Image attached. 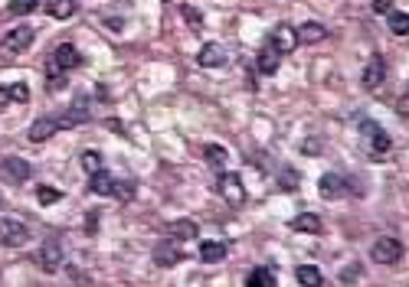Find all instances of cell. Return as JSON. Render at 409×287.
I'll return each mask as SVG.
<instances>
[{
	"label": "cell",
	"instance_id": "cell-1",
	"mask_svg": "<svg viewBox=\"0 0 409 287\" xmlns=\"http://www.w3.org/2000/svg\"><path fill=\"white\" fill-rule=\"evenodd\" d=\"M360 140H364L366 154H377V157L389 154V147H393L389 134L380 128V124H373V121H360Z\"/></svg>",
	"mask_w": 409,
	"mask_h": 287
},
{
	"label": "cell",
	"instance_id": "cell-2",
	"mask_svg": "<svg viewBox=\"0 0 409 287\" xmlns=\"http://www.w3.org/2000/svg\"><path fill=\"white\" fill-rule=\"evenodd\" d=\"M216 190H219V196H223L229 206H242V202H246V186H242V177H239V173L219 170Z\"/></svg>",
	"mask_w": 409,
	"mask_h": 287
},
{
	"label": "cell",
	"instance_id": "cell-3",
	"mask_svg": "<svg viewBox=\"0 0 409 287\" xmlns=\"http://www.w3.org/2000/svg\"><path fill=\"white\" fill-rule=\"evenodd\" d=\"M30 242V229L17 219H0V245L3 248H20Z\"/></svg>",
	"mask_w": 409,
	"mask_h": 287
},
{
	"label": "cell",
	"instance_id": "cell-4",
	"mask_svg": "<svg viewBox=\"0 0 409 287\" xmlns=\"http://www.w3.org/2000/svg\"><path fill=\"white\" fill-rule=\"evenodd\" d=\"M403 242L399 238H377L373 242V248H370V255H373V261L377 265H396L399 258H403Z\"/></svg>",
	"mask_w": 409,
	"mask_h": 287
},
{
	"label": "cell",
	"instance_id": "cell-5",
	"mask_svg": "<svg viewBox=\"0 0 409 287\" xmlns=\"http://www.w3.org/2000/svg\"><path fill=\"white\" fill-rule=\"evenodd\" d=\"M79 63H82V56H79V49L72 43H59L53 49V56H49V65L59 69V72H72V69H79Z\"/></svg>",
	"mask_w": 409,
	"mask_h": 287
},
{
	"label": "cell",
	"instance_id": "cell-6",
	"mask_svg": "<svg viewBox=\"0 0 409 287\" xmlns=\"http://www.w3.org/2000/svg\"><path fill=\"white\" fill-rule=\"evenodd\" d=\"M30 43H33V26L20 23V26H13V30L3 36V53H10V56L26 53V49H30Z\"/></svg>",
	"mask_w": 409,
	"mask_h": 287
},
{
	"label": "cell",
	"instance_id": "cell-7",
	"mask_svg": "<svg viewBox=\"0 0 409 287\" xmlns=\"http://www.w3.org/2000/svg\"><path fill=\"white\" fill-rule=\"evenodd\" d=\"M36 261H40L43 271H59V268H63V245L56 242V238L43 242V248L36 252Z\"/></svg>",
	"mask_w": 409,
	"mask_h": 287
},
{
	"label": "cell",
	"instance_id": "cell-8",
	"mask_svg": "<svg viewBox=\"0 0 409 287\" xmlns=\"http://www.w3.org/2000/svg\"><path fill=\"white\" fill-rule=\"evenodd\" d=\"M383 82H387V59H383V56H373L364 69V88L373 92V88H380Z\"/></svg>",
	"mask_w": 409,
	"mask_h": 287
},
{
	"label": "cell",
	"instance_id": "cell-9",
	"mask_svg": "<svg viewBox=\"0 0 409 287\" xmlns=\"http://www.w3.org/2000/svg\"><path fill=\"white\" fill-rule=\"evenodd\" d=\"M63 128V124H59V117H40V121H33L30 124V131H26V138L33 140V144H43V140H49L56 134V131Z\"/></svg>",
	"mask_w": 409,
	"mask_h": 287
},
{
	"label": "cell",
	"instance_id": "cell-10",
	"mask_svg": "<svg viewBox=\"0 0 409 287\" xmlns=\"http://www.w3.org/2000/svg\"><path fill=\"white\" fill-rule=\"evenodd\" d=\"M183 261V252H180V245L173 242H161L157 248H154V265H161V268H173V265H180Z\"/></svg>",
	"mask_w": 409,
	"mask_h": 287
},
{
	"label": "cell",
	"instance_id": "cell-11",
	"mask_svg": "<svg viewBox=\"0 0 409 287\" xmlns=\"http://www.w3.org/2000/svg\"><path fill=\"white\" fill-rule=\"evenodd\" d=\"M318 192H321L324 199H341L347 192V180L341 173H324L321 183H318Z\"/></svg>",
	"mask_w": 409,
	"mask_h": 287
},
{
	"label": "cell",
	"instance_id": "cell-12",
	"mask_svg": "<svg viewBox=\"0 0 409 287\" xmlns=\"http://www.w3.org/2000/svg\"><path fill=\"white\" fill-rule=\"evenodd\" d=\"M0 170L7 173L13 183H26L30 180V173H33V167L26 163V160H20V157H3L0 160Z\"/></svg>",
	"mask_w": 409,
	"mask_h": 287
},
{
	"label": "cell",
	"instance_id": "cell-13",
	"mask_svg": "<svg viewBox=\"0 0 409 287\" xmlns=\"http://www.w3.org/2000/svg\"><path fill=\"white\" fill-rule=\"evenodd\" d=\"M272 46L279 49L281 56L291 53L295 46H298V36H295V26H288V23H279L275 26V33H272Z\"/></svg>",
	"mask_w": 409,
	"mask_h": 287
},
{
	"label": "cell",
	"instance_id": "cell-14",
	"mask_svg": "<svg viewBox=\"0 0 409 287\" xmlns=\"http://www.w3.org/2000/svg\"><path fill=\"white\" fill-rule=\"evenodd\" d=\"M167 235H171L173 242H190V238L200 235V225H196L194 219H173L171 229H167Z\"/></svg>",
	"mask_w": 409,
	"mask_h": 287
},
{
	"label": "cell",
	"instance_id": "cell-15",
	"mask_svg": "<svg viewBox=\"0 0 409 287\" xmlns=\"http://www.w3.org/2000/svg\"><path fill=\"white\" fill-rule=\"evenodd\" d=\"M86 117H88V98L79 95L76 101H72V108L65 111V117L59 121V124H63V128H76V124H82Z\"/></svg>",
	"mask_w": 409,
	"mask_h": 287
},
{
	"label": "cell",
	"instance_id": "cell-16",
	"mask_svg": "<svg viewBox=\"0 0 409 287\" xmlns=\"http://www.w3.org/2000/svg\"><path fill=\"white\" fill-rule=\"evenodd\" d=\"M279 63H281V53L272 43L265 46V49L258 53V59H256V65H258V72H262V75H275V72H279Z\"/></svg>",
	"mask_w": 409,
	"mask_h": 287
},
{
	"label": "cell",
	"instance_id": "cell-17",
	"mask_svg": "<svg viewBox=\"0 0 409 287\" xmlns=\"http://www.w3.org/2000/svg\"><path fill=\"white\" fill-rule=\"evenodd\" d=\"M291 229H295V232H304V235H321L324 222H321V215L302 213V215H295V219H291Z\"/></svg>",
	"mask_w": 409,
	"mask_h": 287
},
{
	"label": "cell",
	"instance_id": "cell-18",
	"mask_svg": "<svg viewBox=\"0 0 409 287\" xmlns=\"http://www.w3.org/2000/svg\"><path fill=\"white\" fill-rule=\"evenodd\" d=\"M295 36H298V43H304V46H311V43H321L324 36H327V30H324L321 23H302L298 30H295Z\"/></svg>",
	"mask_w": 409,
	"mask_h": 287
},
{
	"label": "cell",
	"instance_id": "cell-19",
	"mask_svg": "<svg viewBox=\"0 0 409 287\" xmlns=\"http://www.w3.org/2000/svg\"><path fill=\"white\" fill-rule=\"evenodd\" d=\"M196 63L203 65V69H216V65L226 63V53H223L216 43H206L203 49H200V56H196Z\"/></svg>",
	"mask_w": 409,
	"mask_h": 287
},
{
	"label": "cell",
	"instance_id": "cell-20",
	"mask_svg": "<svg viewBox=\"0 0 409 287\" xmlns=\"http://www.w3.org/2000/svg\"><path fill=\"white\" fill-rule=\"evenodd\" d=\"M226 242H203L200 245V261L203 265H216V261H223L226 258Z\"/></svg>",
	"mask_w": 409,
	"mask_h": 287
},
{
	"label": "cell",
	"instance_id": "cell-21",
	"mask_svg": "<svg viewBox=\"0 0 409 287\" xmlns=\"http://www.w3.org/2000/svg\"><path fill=\"white\" fill-rule=\"evenodd\" d=\"M46 13L53 20H69L76 13V0H46Z\"/></svg>",
	"mask_w": 409,
	"mask_h": 287
},
{
	"label": "cell",
	"instance_id": "cell-22",
	"mask_svg": "<svg viewBox=\"0 0 409 287\" xmlns=\"http://www.w3.org/2000/svg\"><path fill=\"white\" fill-rule=\"evenodd\" d=\"M111 186H115L111 173H105V170L88 173V190L92 192H98V196H111Z\"/></svg>",
	"mask_w": 409,
	"mask_h": 287
},
{
	"label": "cell",
	"instance_id": "cell-23",
	"mask_svg": "<svg viewBox=\"0 0 409 287\" xmlns=\"http://www.w3.org/2000/svg\"><path fill=\"white\" fill-rule=\"evenodd\" d=\"M206 163H210V167H213V170H226V160H229V154L223 147H219V144H206Z\"/></svg>",
	"mask_w": 409,
	"mask_h": 287
},
{
	"label": "cell",
	"instance_id": "cell-24",
	"mask_svg": "<svg viewBox=\"0 0 409 287\" xmlns=\"http://www.w3.org/2000/svg\"><path fill=\"white\" fill-rule=\"evenodd\" d=\"M249 287H275V274H272L269 268H256L252 274L246 277Z\"/></svg>",
	"mask_w": 409,
	"mask_h": 287
},
{
	"label": "cell",
	"instance_id": "cell-25",
	"mask_svg": "<svg viewBox=\"0 0 409 287\" xmlns=\"http://www.w3.org/2000/svg\"><path fill=\"white\" fill-rule=\"evenodd\" d=\"M389 30L396 33V36H406L409 33V13L406 10H389Z\"/></svg>",
	"mask_w": 409,
	"mask_h": 287
},
{
	"label": "cell",
	"instance_id": "cell-26",
	"mask_svg": "<svg viewBox=\"0 0 409 287\" xmlns=\"http://www.w3.org/2000/svg\"><path fill=\"white\" fill-rule=\"evenodd\" d=\"M295 277H298L304 287H318V284H321V271H318L314 265H302L298 271H295Z\"/></svg>",
	"mask_w": 409,
	"mask_h": 287
},
{
	"label": "cell",
	"instance_id": "cell-27",
	"mask_svg": "<svg viewBox=\"0 0 409 287\" xmlns=\"http://www.w3.org/2000/svg\"><path fill=\"white\" fill-rule=\"evenodd\" d=\"M7 7H10L13 17H30V13L40 7V0H10Z\"/></svg>",
	"mask_w": 409,
	"mask_h": 287
},
{
	"label": "cell",
	"instance_id": "cell-28",
	"mask_svg": "<svg viewBox=\"0 0 409 287\" xmlns=\"http://www.w3.org/2000/svg\"><path fill=\"white\" fill-rule=\"evenodd\" d=\"M111 196H115V199H121V202H131V199H134V183H118V180H115Z\"/></svg>",
	"mask_w": 409,
	"mask_h": 287
},
{
	"label": "cell",
	"instance_id": "cell-29",
	"mask_svg": "<svg viewBox=\"0 0 409 287\" xmlns=\"http://www.w3.org/2000/svg\"><path fill=\"white\" fill-rule=\"evenodd\" d=\"M82 170H86V173H98V170H102V157H98L95 150H86V154H82Z\"/></svg>",
	"mask_w": 409,
	"mask_h": 287
},
{
	"label": "cell",
	"instance_id": "cell-30",
	"mask_svg": "<svg viewBox=\"0 0 409 287\" xmlns=\"http://www.w3.org/2000/svg\"><path fill=\"white\" fill-rule=\"evenodd\" d=\"M36 196H40V202H43V206H53V202L63 199V192L53 190V186H40V190H36Z\"/></svg>",
	"mask_w": 409,
	"mask_h": 287
},
{
	"label": "cell",
	"instance_id": "cell-31",
	"mask_svg": "<svg viewBox=\"0 0 409 287\" xmlns=\"http://www.w3.org/2000/svg\"><path fill=\"white\" fill-rule=\"evenodd\" d=\"M183 20H187V26H194V30L203 26V17H200V10H194V7H183Z\"/></svg>",
	"mask_w": 409,
	"mask_h": 287
},
{
	"label": "cell",
	"instance_id": "cell-32",
	"mask_svg": "<svg viewBox=\"0 0 409 287\" xmlns=\"http://www.w3.org/2000/svg\"><path fill=\"white\" fill-rule=\"evenodd\" d=\"M7 92H10V101H26V98H30V88L23 85V82H17V85H10V88H7Z\"/></svg>",
	"mask_w": 409,
	"mask_h": 287
},
{
	"label": "cell",
	"instance_id": "cell-33",
	"mask_svg": "<svg viewBox=\"0 0 409 287\" xmlns=\"http://www.w3.org/2000/svg\"><path fill=\"white\" fill-rule=\"evenodd\" d=\"M304 154H308V157H318V154H321V150H324V144H321V140H318V138H308V140H304Z\"/></svg>",
	"mask_w": 409,
	"mask_h": 287
},
{
	"label": "cell",
	"instance_id": "cell-34",
	"mask_svg": "<svg viewBox=\"0 0 409 287\" xmlns=\"http://www.w3.org/2000/svg\"><path fill=\"white\" fill-rule=\"evenodd\" d=\"M357 274H360V268H350V271L344 268V271H341V284H354Z\"/></svg>",
	"mask_w": 409,
	"mask_h": 287
},
{
	"label": "cell",
	"instance_id": "cell-35",
	"mask_svg": "<svg viewBox=\"0 0 409 287\" xmlns=\"http://www.w3.org/2000/svg\"><path fill=\"white\" fill-rule=\"evenodd\" d=\"M393 10V0H373V13H389Z\"/></svg>",
	"mask_w": 409,
	"mask_h": 287
},
{
	"label": "cell",
	"instance_id": "cell-36",
	"mask_svg": "<svg viewBox=\"0 0 409 287\" xmlns=\"http://www.w3.org/2000/svg\"><path fill=\"white\" fill-rule=\"evenodd\" d=\"M7 105H10V92H7V88H0V115L7 111Z\"/></svg>",
	"mask_w": 409,
	"mask_h": 287
}]
</instances>
